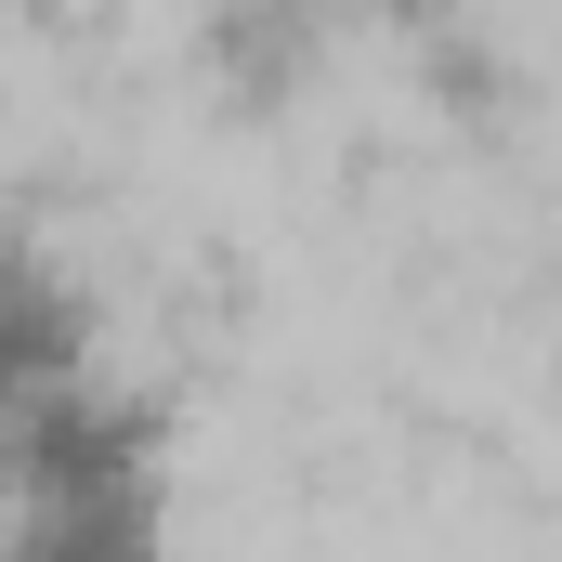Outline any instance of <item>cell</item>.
<instances>
[{"label": "cell", "instance_id": "obj_1", "mask_svg": "<svg viewBox=\"0 0 562 562\" xmlns=\"http://www.w3.org/2000/svg\"><path fill=\"white\" fill-rule=\"evenodd\" d=\"M170 537V419L132 380L79 367L66 393L0 419V550L26 562H132Z\"/></svg>", "mask_w": 562, "mask_h": 562}, {"label": "cell", "instance_id": "obj_2", "mask_svg": "<svg viewBox=\"0 0 562 562\" xmlns=\"http://www.w3.org/2000/svg\"><path fill=\"white\" fill-rule=\"evenodd\" d=\"M105 367V301L53 236H0V419Z\"/></svg>", "mask_w": 562, "mask_h": 562}]
</instances>
